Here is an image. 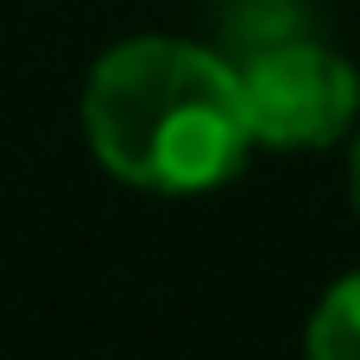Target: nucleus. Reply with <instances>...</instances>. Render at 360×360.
I'll list each match as a JSON object with an SVG mask.
<instances>
[{"label": "nucleus", "instance_id": "39448f33", "mask_svg": "<svg viewBox=\"0 0 360 360\" xmlns=\"http://www.w3.org/2000/svg\"><path fill=\"white\" fill-rule=\"evenodd\" d=\"M348 196H354V209H360V146H354V165H348Z\"/></svg>", "mask_w": 360, "mask_h": 360}, {"label": "nucleus", "instance_id": "20e7f679", "mask_svg": "<svg viewBox=\"0 0 360 360\" xmlns=\"http://www.w3.org/2000/svg\"><path fill=\"white\" fill-rule=\"evenodd\" d=\"M304 354L310 360H360V272L335 278L304 329Z\"/></svg>", "mask_w": 360, "mask_h": 360}, {"label": "nucleus", "instance_id": "f03ea898", "mask_svg": "<svg viewBox=\"0 0 360 360\" xmlns=\"http://www.w3.org/2000/svg\"><path fill=\"white\" fill-rule=\"evenodd\" d=\"M234 70H240L253 146H272V152L335 146L360 114V70L342 51H329L316 32L247 51Z\"/></svg>", "mask_w": 360, "mask_h": 360}, {"label": "nucleus", "instance_id": "f257e3e1", "mask_svg": "<svg viewBox=\"0 0 360 360\" xmlns=\"http://www.w3.org/2000/svg\"><path fill=\"white\" fill-rule=\"evenodd\" d=\"M82 133L101 171L152 196H196L240 171L253 133L240 70L190 38H127L95 57Z\"/></svg>", "mask_w": 360, "mask_h": 360}, {"label": "nucleus", "instance_id": "7ed1b4c3", "mask_svg": "<svg viewBox=\"0 0 360 360\" xmlns=\"http://www.w3.org/2000/svg\"><path fill=\"white\" fill-rule=\"evenodd\" d=\"M221 32L247 57V51H266L285 38H304L310 13H304V0H221Z\"/></svg>", "mask_w": 360, "mask_h": 360}]
</instances>
